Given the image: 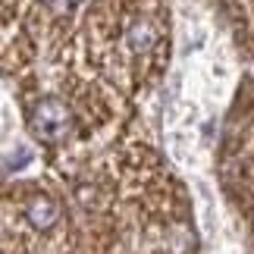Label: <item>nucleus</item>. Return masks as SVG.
<instances>
[{
    "label": "nucleus",
    "mask_w": 254,
    "mask_h": 254,
    "mask_svg": "<svg viewBox=\"0 0 254 254\" xmlns=\"http://www.w3.org/2000/svg\"><path fill=\"white\" fill-rule=\"evenodd\" d=\"M28 126H32V135L38 141L60 144L72 135V110L60 97H41L28 113Z\"/></svg>",
    "instance_id": "f257e3e1"
},
{
    "label": "nucleus",
    "mask_w": 254,
    "mask_h": 254,
    "mask_svg": "<svg viewBox=\"0 0 254 254\" xmlns=\"http://www.w3.org/2000/svg\"><path fill=\"white\" fill-rule=\"evenodd\" d=\"M123 41H126V47H129L132 57L144 60V57H151L154 47L160 44V32H157V25H154L148 16H135V19H129V25H126Z\"/></svg>",
    "instance_id": "f03ea898"
},
{
    "label": "nucleus",
    "mask_w": 254,
    "mask_h": 254,
    "mask_svg": "<svg viewBox=\"0 0 254 254\" xmlns=\"http://www.w3.org/2000/svg\"><path fill=\"white\" fill-rule=\"evenodd\" d=\"M25 220L32 223L35 229H54L57 220H60V207H57L54 198H47V194H32V198L25 201Z\"/></svg>",
    "instance_id": "7ed1b4c3"
}]
</instances>
